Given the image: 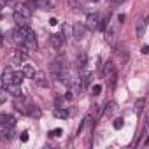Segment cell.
<instances>
[{
	"label": "cell",
	"mask_w": 149,
	"mask_h": 149,
	"mask_svg": "<svg viewBox=\"0 0 149 149\" xmlns=\"http://www.w3.org/2000/svg\"><path fill=\"white\" fill-rule=\"evenodd\" d=\"M123 2H125V0H111L112 6H119V4H123Z\"/></svg>",
	"instance_id": "f546056e"
},
{
	"label": "cell",
	"mask_w": 149,
	"mask_h": 149,
	"mask_svg": "<svg viewBox=\"0 0 149 149\" xmlns=\"http://www.w3.org/2000/svg\"><path fill=\"white\" fill-rule=\"evenodd\" d=\"M142 53H144V54H147V53H149V47H147V46H144V47H142Z\"/></svg>",
	"instance_id": "1f68e13d"
},
{
	"label": "cell",
	"mask_w": 149,
	"mask_h": 149,
	"mask_svg": "<svg viewBox=\"0 0 149 149\" xmlns=\"http://www.w3.org/2000/svg\"><path fill=\"white\" fill-rule=\"evenodd\" d=\"M146 19H140L139 21V25H137V37H144V33H146Z\"/></svg>",
	"instance_id": "d6986e66"
},
{
	"label": "cell",
	"mask_w": 149,
	"mask_h": 149,
	"mask_svg": "<svg viewBox=\"0 0 149 149\" xmlns=\"http://www.w3.org/2000/svg\"><path fill=\"white\" fill-rule=\"evenodd\" d=\"M98 23H100V18H98V14H97V13L88 14V18H86V26H88V28H97V26H98Z\"/></svg>",
	"instance_id": "52a82bcc"
},
{
	"label": "cell",
	"mask_w": 149,
	"mask_h": 149,
	"mask_svg": "<svg viewBox=\"0 0 149 149\" xmlns=\"http://www.w3.org/2000/svg\"><path fill=\"white\" fill-rule=\"evenodd\" d=\"M100 91H102V86L100 84H95L93 86V95H100Z\"/></svg>",
	"instance_id": "4316f807"
},
{
	"label": "cell",
	"mask_w": 149,
	"mask_h": 149,
	"mask_svg": "<svg viewBox=\"0 0 149 149\" xmlns=\"http://www.w3.org/2000/svg\"><path fill=\"white\" fill-rule=\"evenodd\" d=\"M32 79H33V83H35L37 86H40V88H46V86L49 84V83H47V76H46V72H42V70L33 72Z\"/></svg>",
	"instance_id": "3957f363"
},
{
	"label": "cell",
	"mask_w": 149,
	"mask_h": 149,
	"mask_svg": "<svg viewBox=\"0 0 149 149\" xmlns=\"http://www.w3.org/2000/svg\"><path fill=\"white\" fill-rule=\"evenodd\" d=\"M123 21H125V14H119L118 16V23H123Z\"/></svg>",
	"instance_id": "4dcf8cb0"
},
{
	"label": "cell",
	"mask_w": 149,
	"mask_h": 149,
	"mask_svg": "<svg viewBox=\"0 0 149 149\" xmlns=\"http://www.w3.org/2000/svg\"><path fill=\"white\" fill-rule=\"evenodd\" d=\"M116 56H118V60H119V63L121 65H126V61H128V51H126V47H118L116 49Z\"/></svg>",
	"instance_id": "ba28073f"
},
{
	"label": "cell",
	"mask_w": 149,
	"mask_h": 149,
	"mask_svg": "<svg viewBox=\"0 0 149 149\" xmlns=\"http://www.w3.org/2000/svg\"><path fill=\"white\" fill-rule=\"evenodd\" d=\"M6 100H7V91L0 88V104H4Z\"/></svg>",
	"instance_id": "d4e9b609"
},
{
	"label": "cell",
	"mask_w": 149,
	"mask_h": 149,
	"mask_svg": "<svg viewBox=\"0 0 149 149\" xmlns=\"http://www.w3.org/2000/svg\"><path fill=\"white\" fill-rule=\"evenodd\" d=\"M32 18V11L26 7V6H18L16 11H14V21L18 25H26Z\"/></svg>",
	"instance_id": "6da1fadb"
},
{
	"label": "cell",
	"mask_w": 149,
	"mask_h": 149,
	"mask_svg": "<svg viewBox=\"0 0 149 149\" xmlns=\"http://www.w3.org/2000/svg\"><path fill=\"white\" fill-rule=\"evenodd\" d=\"M7 93H11L14 98L16 97H21L23 95V91H21V88H19V84H9L7 86Z\"/></svg>",
	"instance_id": "5bb4252c"
},
{
	"label": "cell",
	"mask_w": 149,
	"mask_h": 149,
	"mask_svg": "<svg viewBox=\"0 0 149 149\" xmlns=\"http://www.w3.org/2000/svg\"><path fill=\"white\" fill-rule=\"evenodd\" d=\"M13 76H14V72L7 67V68L4 70V74H2V77H0V79H2V83H4L6 86H9V84H13Z\"/></svg>",
	"instance_id": "30bf717a"
},
{
	"label": "cell",
	"mask_w": 149,
	"mask_h": 149,
	"mask_svg": "<svg viewBox=\"0 0 149 149\" xmlns=\"http://www.w3.org/2000/svg\"><path fill=\"white\" fill-rule=\"evenodd\" d=\"M23 79H25V76H23L21 72H14V76H13V84H21Z\"/></svg>",
	"instance_id": "603a6c76"
},
{
	"label": "cell",
	"mask_w": 149,
	"mask_h": 149,
	"mask_svg": "<svg viewBox=\"0 0 149 149\" xmlns=\"http://www.w3.org/2000/svg\"><path fill=\"white\" fill-rule=\"evenodd\" d=\"M28 58V49L23 46V47H19V49H16L14 53H13V65H23V61Z\"/></svg>",
	"instance_id": "7a4b0ae2"
},
{
	"label": "cell",
	"mask_w": 149,
	"mask_h": 149,
	"mask_svg": "<svg viewBox=\"0 0 149 149\" xmlns=\"http://www.w3.org/2000/svg\"><path fill=\"white\" fill-rule=\"evenodd\" d=\"M144 105H146V100H144V98H139V100L135 102V112L140 114V112L144 111Z\"/></svg>",
	"instance_id": "7402d4cb"
},
{
	"label": "cell",
	"mask_w": 149,
	"mask_h": 149,
	"mask_svg": "<svg viewBox=\"0 0 149 149\" xmlns=\"http://www.w3.org/2000/svg\"><path fill=\"white\" fill-rule=\"evenodd\" d=\"M49 135H53V137H60V135H61V130H60V128H56V130H53Z\"/></svg>",
	"instance_id": "f1b7e54d"
},
{
	"label": "cell",
	"mask_w": 149,
	"mask_h": 149,
	"mask_svg": "<svg viewBox=\"0 0 149 149\" xmlns=\"http://www.w3.org/2000/svg\"><path fill=\"white\" fill-rule=\"evenodd\" d=\"M33 72H35V68L32 65H23V68H21V74H23L25 77H32Z\"/></svg>",
	"instance_id": "ac0fdd59"
},
{
	"label": "cell",
	"mask_w": 149,
	"mask_h": 149,
	"mask_svg": "<svg viewBox=\"0 0 149 149\" xmlns=\"http://www.w3.org/2000/svg\"><path fill=\"white\" fill-rule=\"evenodd\" d=\"M104 76L111 81V84L116 83V68H114V65H112L111 61H107V63L104 65Z\"/></svg>",
	"instance_id": "277c9868"
},
{
	"label": "cell",
	"mask_w": 149,
	"mask_h": 149,
	"mask_svg": "<svg viewBox=\"0 0 149 149\" xmlns=\"http://www.w3.org/2000/svg\"><path fill=\"white\" fill-rule=\"evenodd\" d=\"M79 83H81V86L86 90V88L90 86V83H91V72H83V76H81Z\"/></svg>",
	"instance_id": "2e32d148"
},
{
	"label": "cell",
	"mask_w": 149,
	"mask_h": 149,
	"mask_svg": "<svg viewBox=\"0 0 149 149\" xmlns=\"http://www.w3.org/2000/svg\"><path fill=\"white\" fill-rule=\"evenodd\" d=\"M121 126H123V118H118V119L114 121V128H116V130H119Z\"/></svg>",
	"instance_id": "484cf974"
},
{
	"label": "cell",
	"mask_w": 149,
	"mask_h": 149,
	"mask_svg": "<svg viewBox=\"0 0 149 149\" xmlns=\"http://www.w3.org/2000/svg\"><path fill=\"white\" fill-rule=\"evenodd\" d=\"M33 6L42 9V11H49L53 7V2H51V0H33Z\"/></svg>",
	"instance_id": "7c38bea8"
},
{
	"label": "cell",
	"mask_w": 149,
	"mask_h": 149,
	"mask_svg": "<svg viewBox=\"0 0 149 149\" xmlns=\"http://www.w3.org/2000/svg\"><path fill=\"white\" fill-rule=\"evenodd\" d=\"M63 42H65V37H61V33H54V35H51V39H49V44H51L53 49H61Z\"/></svg>",
	"instance_id": "8992f818"
},
{
	"label": "cell",
	"mask_w": 149,
	"mask_h": 149,
	"mask_svg": "<svg viewBox=\"0 0 149 149\" xmlns=\"http://www.w3.org/2000/svg\"><path fill=\"white\" fill-rule=\"evenodd\" d=\"M54 116L60 118V119H67V118H68V111H67L65 107H56V109H54Z\"/></svg>",
	"instance_id": "e0dca14e"
},
{
	"label": "cell",
	"mask_w": 149,
	"mask_h": 149,
	"mask_svg": "<svg viewBox=\"0 0 149 149\" xmlns=\"http://www.w3.org/2000/svg\"><path fill=\"white\" fill-rule=\"evenodd\" d=\"M14 105H16V109L19 111V112H28V109H30V104H28V100L21 95V97H16V102H14Z\"/></svg>",
	"instance_id": "5b68a950"
},
{
	"label": "cell",
	"mask_w": 149,
	"mask_h": 149,
	"mask_svg": "<svg viewBox=\"0 0 149 149\" xmlns=\"http://www.w3.org/2000/svg\"><path fill=\"white\" fill-rule=\"evenodd\" d=\"M14 137V126H4L2 130V140H11Z\"/></svg>",
	"instance_id": "9a60e30c"
},
{
	"label": "cell",
	"mask_w": 149,
	"mask_h": 149,
	"mask_svg": "<svg viewBox=\"0 0 149 149\" xmlns=\"http://www.w3.org/2000/svg\"><path fill=\"white\" fill-rule=\"evenodd\" d=\"M114 111H116V104H109V105H105V114H107V116H111Z\"/></svg>",
	"instance_id": "cb8c5ba5"
},
{
	"label": "cell",
	"mask_w": 149,
	"mask_h": 149,
	"mask_svg": "<svg viewBox=\"0 0 149 149\" xmlns=\"http://www.w3.org/2000/svg\"><path fill=\"white\" fill-rule=\"evenodd\" d=\"M13 35H14V42H16V44H19V46L25 44V35H23V32H21L19 26H16V30H14Z\"/></svg>",
	"instance_id": "4fadbf2b"
},
{
	"label": "cell",
	"mask_w": 149,
	"mask_h": 149,
	"mask_svg": "<svg viewBox=\"0 0 149 149\" xmlns=\"http://www.w3.org/2000/svg\"><path fill=\"white\" fill-rule=\"evenodd\" d=\"M16 119L9 114H0V126H14Z\"/></svg>",
	"instance_id": "9c48e42d"
},
{
	"label": "cell",
	"mask_w": 149,
	"mask_h": 149,
	"mask_svg": "<svg viewBox=\"0 0 149 149\" xmlns=\"http://www.w3.org/2000/svg\"><path fill=\"white\" fill-rule=\"evenodd\" d=\"M19 140H21V142H26V140H28V132H23V133L19 135Z\"/></svg>",
	"instance_id": "83f0119b"
},
{
	"label": "cell",
	"mask_w": 149,
	"mask_h": 149,
	"mask_svg": "<svg viewBox=\"0 0 149 149\" xmlns=\"http://www.w3.org/2000/svg\"><path fill=\"white\" fill-rule=\"evenodd\" d=\"M28 114H30L32 118H40V116H42V111H40V109H37L35 105H30V109H28Z\"/></svg>",
	"instance_id": "44dd1931"
},
{
	"label": "cell",
	"mask_w": 149,
	"mask_h": 149,
	"mask_svg": "<svg viewBox=\"0 0 149 149\" xmlns=\"http://www.w3.org/2000/svg\"><path fill=\"white\" fill-rule=\"evenodd\" d=\"M77 67H79V68H84V67H86V54H84L83 51L77 54Z\"/></svg>",
	"instance_id": "ffe728a7"
},
{
	"label": "cell",
	"mask_w": 149,
	"mask_h": 149,
	"mask_svg": "<svg viewBox=\"0 0 149 149\" xmlns=\"http://www.w3.org/2000/svg\"><path fill=\"white\" fill-rule=\"evenodd\" d=\"M72 30H74V37H76L77 40H81V39L84 37V33H86V26H84V25H79V23L74 25Z\"/></svg>",
	"instance_id": "8fae6325"
},
{
	"label": "cell",
	"mask_w": 149,
	"mask_h": 149,
	"mask_svg": "<svg viewBox=\"0 0 149 149\" xmlns=\"http://www.w3.org/2000/svg\"><path fill=\"white\" fill-rule=\"evenodd\" d=\"M2 86H4V83H2V79H0V88H2Z\"/></svg>",
	"instance_id": "d6a6232c"
},
{
	"label": "cell",
	"mask_w": 149,
	"mask_h": 149,
	"mask_svg": "<svg viewBox=\"0 0 149 149\" xmlns=\"http://www.w3.org/2000/svg\"><path fill=\"white\" fill-rule=\"evenodd\" d=\"M0 44H2V33H0Z\"/></svg>",
	"instance_id": "836d02e7"
}]
</instances>
